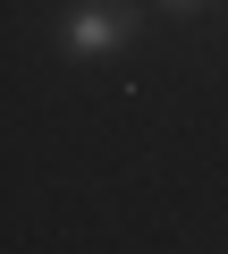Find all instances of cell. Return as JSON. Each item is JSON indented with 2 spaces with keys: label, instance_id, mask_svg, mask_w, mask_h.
I'll use <instances>...</instances> for the list:
<instances>
[{
  "label": "cell",
  "instance_id": "7a4b0ae2",
  "mask_svg": "<svg viewBox=\"0 0 228 254\" xmlns=\"http://www.w3.org/2000/svg\"><path fill=\"white\" fill-rule=\"evenodd\" d=\"M161 9H169V17H203L211 0H161Z\"/></svg>",
  "mask_w": 228,
  "mask_h": 254
},
{
  "label": "cell",
  "instance_id": "6da1fadb",
  "mask_svg": "<svg viewBox=\"0 0 228 254\" xmlns=\"http://www.w3.org/2000/svg\"><path fill=\"white\" fill-rule=\"evenodd\" d=\"M59 43H68L76 60L127 51V43H136V9H127V0H76V9H68V26H59Z\"/></svg>",
  "mask_w": 228,
  "mask_h": 254
}]
</instances>
